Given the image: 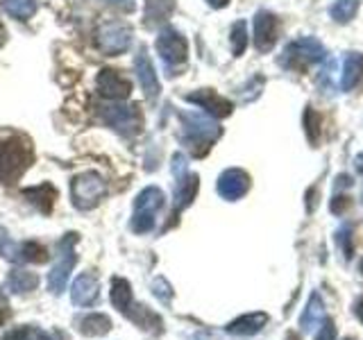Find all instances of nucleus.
Segmentation results:
<instances>
[{"instance_id": "nucleus-38", "label": "nucleus", "mask_w": 363, "mask_h": 340, "mask_svg": "<svg viewBox=\"0 0 363 340\" xmlns=\"http://www.w3.org/2000/svg\"><path fill=\"white\" fill-rule=\"evenodd\" d=\"M105 3H109L113 7H121L123 11H132L134 9V0H105Z\"/></svg>"}, {"instance_id": "nucleus-2", "label": "nucleus", "mask_w": 363, "mask_h": 340, "mask_svg": "<svg viewBox=\"0 0 363 340\" xmlns=\"http://www.w3.org/2000/svg\"><path fill=\"white\" fill-rule=\"evenodd\" d=\"M32 164V145L23 139L0 141V184H14Z\"/></svg>"}, {"instance_id": "nucleus-23", "label": "nucleus", "mask_w": 363, "mask_h": 340, "mask_svg": "<svg viewBox=\"0 0 363 340\" xmlns=\"http://www.w3.org/2000/svg\"><path fill=\"white\" fill-rule=\"evenodd\" d=\"M26 198L41 213H50L55 207V200H57V188L52 184H39V186L26 188Z\"/></svg>"}, {"instance_id": "nucleus-11", "label": "nucleus", "mask_w": 363, "mask_h": 340, "mask_svg": "<svg viewBox=\"0 0 363 340\" xmlns=\"http://www.w3.org/2000/svg\"><path fill=\"white\" fill-rule=\"evenodd\" d=\"M184 100L191 102V105L204 109V113L211 118H227L234 111L232 102L225 96L216 94L213 89H198V91H193V94H186Z\"/></svg>"}, {"instance_id": "nucleus-15", "label": "nucleus", "mask_w": 363, "mask_h": 340, "mask_svg": "<svg viewBox=\"0 0 363 340\" xmlns=\"http://www.w3.org/2000/svg\"><path fill=\"white\" fill-rule=\"evenodd\" d=\"M200 188V177L196 173H186L182 177H175V191H173V218H177V213L189 209L193 200L198 196Z\"/></svg>"}, {"instance_id": "nucleus-17", "label": "nucleus", "mask_w": 363, "mask_h": 340, "mask_svg": "<svg viewBox=\"0 0 363 340\" xmlns=\"http://www.w3.org/2000/svg\"><path fill=\"white\" fill-rule=\"evenodd\" d=\"M266 324H268V313L257 311V313H245L241 317H236V320H232L230 324L225 327V332L232 334V336L247 338V336L259 334Z\"/></svg>"}, {"instance_id": "nucleus-41", "label": "nucleus", "mask_w": 363, "mask_h": 340, "mask_svg": "<svg viewBox=\"0 0 363 340\" xmlns=\"http://www.w3.org/2000/svg\"><path fill=\"white\" fill-rule=\"evenodd\" d=\"M354 164H357V170H359V173L363 175V152L357 157V162H354Z\"/></svg>"}, {"instance_id": "nucleus-31", "label": "nucleus", "mask_w": 363, "mask_h": 340, "mask_svg": "<svg viewBox=\"0 0 363 340\" xmlns=\"http://www.w3.org/2000/svg\"><path fill=\"white\" fill-rule=\"evenodd\" d=\"M3 340H52L45 332H41V329L37 327H16V329H11V332L5 334Z\"/></svg>"}, {"instance_id": "nucleus-7", "label": "nucleus", "mask_w": 363, "mask_h": 340, "mask_svg": "<svg viewBox=\"0 0 363 340\" xmlns=\"http://www.w3.org/2000/svg\"><path fill=\"white\" fill-rule=\"evenodd\" d=\"M132 28L128 23H121V21H109V23H102L96 32V43H98V50L107 57H116L123 55L125 50L132 45Z\"/></svg>"}, {"instance_id": "nucleus-42", "label": "nucleus", "mask_w": 363, "mask_h": 340, "mask_svg": "<svg viewBox=\"0 0 363 340\" xmlns=\"http://www.w3.org/2000/svg\"><path fill=\"white\" fill-rule=\"evenodd\" d=\"M357 315L363 320V300H359V302H357Z\"/></svg>"}, {"instance_id": "nucleus-27", "label": "nucleus", "mask_w": 363, "mask_h": 340, "mask_svg": "<svg viewBox=\"0 0 363 340\" xmlns=\"http://www.w3.org/2000/svg\"><path fill=\"white\" fill-rule=\"evenodd\" d=\"M3 9L16 21H30L37 14V0H3Z\"/></svg>"}, {"instance_id": "nucleus-28", "label": "nucleus", "mask_w": 363, "mask_h": 340, "mask_svg": "<svg viewBox=\"0 0 363 340\" xmlns=\"http://www.w3.org/2000/svg\"><path fill=\"white\" fill-rule=\"evenodd\" d=\"M304 132H306V139H309V143L318 145V141H320V134H323V118L313 107H306V111H304Z\"/></svg>"}, {"instance_id": "nucleus-34", "label": "nucleus", "mask_w": 363, "mask_h": 340, "mask_svg": "<svg viewBox=\"0 0 363 340\" xmlns=\"http://www.w3.org/2000/svg\"><path fill=\"white\" fill-rule=\"evenodd\" d=\"M0 256L3 259H16V245L11 241L9 232L0 225Z\"/></svg>"}, {"instance_id": "nucleus-22", "label": "nucleus", "mask_w": 363, "mask_h": 340, "mask_svg": "<svg viewBox=\"0 0 363 340\" xmlns=\"http://www.w3.org/2000/svg\"><path fill=\"white\" fill-rule=\"evenodd\" d=\"M128 320H132L136 327H141V329H145V332H155V334H162V327H164V322H162V317H159L155 311H150L147 309L145 304H132V309L128 311Z\"/></svg>"}, {"instance_id": "nucleus-24", "label": "nucleus", "mask_w": 363, "mask_h": 340, "mask_svg": "<svg viewBox=\"0 0 363 340\" xmlns=\"http://www.w3.org/2000/svg\"><path fill=\"white\" fill-rule=\"evenodd\" d=\"M111 304H113V309H118L123 315H128V311L132 309L134 298H132V286L128 279H123V277L111 279Z\"/></svg>"}, {"instance_id": "nucleus-6", "label": "nucleus", "mask_w": 363, "mask_h": 340, "mask_svg": "<svg viewBox=\"0 0 363 340\" xmlns=\"http://www.w3.org/2000/svg\"><path fill=\"white\" fill-rule=\"evenodd\" d=\"M325 45L315 37H300L291 41L281 55V66L284 68H295V71H304L306 66L318 64L325 60Z\"/></svg>"}, {"instance_id": "nucleus-36", "label": "nucleus", "mask_w": 363, "mask_h": 340, "mask_svg": "<svg viewBox=\"0 0 363 340\" xmlns=\"http://www.w3.org/2000/svg\"><path fill=\"white\" fill-rule=\"evenodd\" d=\"M170 168H173V175H175V177H182V175H186V173H189V164H186V157L177 152V154L173 157V166H170Z\"/></svg>"}, {"instance_id": "nucleus-37", "label": "nucleus", "mask_w": 363, "mask_h": 340, "mask_svg": "<svg viewBox=\"0 0 363 340\" xmlns=\"http://www.w3.org/2000/svg\"><path fill=\"white\" fill-rule=\"evenodd\" d=\"M347 198H343V196H336L334 200H332V211L334 213H343V209H347Z\"/></svg>"}, {"instance_id": "nucleus-43", "label": "nucleus", "mask_w": 363, "mask_h": 340, "mask_svg": "<svg viewBox=\"0 0 363 340\" xmlns=\"http://www.w3.org/2000/svg\"><path fill=\"white\" fill-rule=\"evenodd\" d=\"M286 340H300V338L295 336V334H289V336H286Z\"/></svg>"}, {"instance_id": "nucleus-3", "label": "nucleus", "mask_w": 363, "mask_h": 340, "mask_svg": "<svg viewBox=\"0 0 363 340\" xmlns=\"http://www.w3.org/2000/svg\"><path fill=\"white\" fill-rule=\"evenodd\" d=\"M79 241V236L75 232L66 234L60 243H57V259L48 272V290L52 295H62L66 290V283L71 279V272L77 266V252L75 245Z\"/></svg>"}, {"instance_id": "nucleus-21", "label": "nucleus", "mask_w": 363, "mask_h": 340, "mask_svg": "<svg viewBox=\"0 0 363 340\" xmlns=\"http://www.w3.org/2000/svg\"><path fill=\"white\" fill-rule=\"evenodd\" d=\"M75 324H77V332L86 338H100V336H107L111 332V320L105 313L84 315V317H79Z\"/></svg>"}, {"instance_id": "nucleus-10", "label": "nucleus", "mask_w": 363, "mask_h": 340, "mask_svg": "<svg viewBox=\"0 0 363 340\" xmlns=\"http://www.w3.org/2000/svg\"><path fill=\"white\" fill-rule=\"evenodd\" d=\"M134 71H136V79H139L141 91L147 102H157L159 94H162V82H159L157 71H155V64L150 60L145 48H139L134 57Z\"/></svg>"}, {"instance_id": "nucleus-33", "label": "nucleus", "mask_w": 363, "mask_h": 340, "mask_svg": "<svg viewBox=\"0 0 363 340\" xmlns=\"http://www.w3.org/2000/svg\"><path fill=\"white\" fill-rule=\"evenodd\" d=\"M173 286L164 279V277H157L152 281V295L159 300V302H164V304H170V300H173Z\"/></svg>"}, {"instance_id": "nucleus-19", "label": "nucleus", "mask_w": 363, "mask_h": 340, "mask_svg": "<svg viewBox=\"0 0 363 340\" xmlns=\"http://www.w3.org/2000/svg\"><path fill=\"white\" fill-rule=\"evenodd\" d=\"M363 79V55L347 52L343 60V73H340V89L352 91Z\"/></svg>"}, {"instance_id": "nucleus-5", "label": "nucleus", "mask_w": 363, "mask_h": 340, "mask_svg": "<svg viewBox=\"0 0 363 340\" xmlns=\"http://www.w3.org/2000/svg\"><path fill=\"white\" fill-rule=\"evenodd\" d=\"M166 196L162 188L157 186H147L143 188L134 200V215H132V232L134 234H147L155 230V218L157 213L164 209Z\"/></svg>"}, {"instance_id": "nucleus-32", "label": "nucleus", "mask_w": 363, "mask_h": 340, "mask_svg": "<svg viewBox=\"0 0 363 340\" xmlns=\"http://www.w3.org/2000/svg\"><path fill=\"white\" fill-rule=\"evenodd\" d=\"M336 241H338V247H340V252H343V256L350 261L352 252H354V245H352V227L350 225H343L336 232Z\"/></svg>"}, {"instance_id": "nucleus-12", "label": "nucleus", "mask_w": 363, "mask_h": 340, "mask_svg": "<svg viewBox=\"0 0 363 340\" xmlns=\"http://www.w3.org/2000/svg\"><path fill=\"white\" fill-rule=\"evenodd\" d=\"M96 89H98V94L102 98H107V100H128L130 94H132V84H130V79L121 75L118 71H113V68H102V71L98 73L96 77Z\"/></svg>"}, {"instance_id": "nucleus-20", "label": "nucleus", "mask_w": 363, "mask_h": 340, "mask_svg": "<svg viewBox=\"0 0 363 340\" xmlns=\"http://www.w3.org/2000/svg\"><path fill=\"white\" fill-rule=\"evenodd\" d=\"M325 320V304L320 293H311L309 302H306L304 311L300 315V329L302 332H313L315 327H320Z\"/></svg>"}, {"instance_id": "nucleus-25", "label": "nucleus", "mask_w": 363, "mask_h": 340, "mask_svg": "<svg viewBox=\"0 0 363 340\" xmlns=\"http://www.w3.org/2000/svg\"><path fill=\"white\" fill-rule=\"evenodd\" d=\"M37 286H39V277L34 275V272L21 270V268L9 270V275H7V288L14 293V295L30 293V290H34Z\"/></svg>"}, {"instance_id": "nucleus-29", "label": "nucleus", "mask_w": 363, "mask_h": 340, "mask_svg": "<svg viewBox=\"0 0 363 340\" xmlns=\"http://www.w3.org/2000/svg\"><path fill=\"white\" fill-rule=\"evenodd\" d=\"M230 43H232V52L234 57H241L247 48V23L245 21H236L230 32Z\"/></svg>"}, {"instance_id": "nucleus-44", "label": "nucleus", "mask_w": 363, "mask_h": 340, "mask_svg": "<svg viewBox=\"0 0 363 340\" xmlns=\"http://www.w3.org/2000/svg\"><path fill=\"white\" fill-rule=\"evenodd\" d=\"M359 270H361V275H363V261H361V266H359Z\"/></svg>"}, {"instance_id": "nucleus-4", "label": "nucleus", "mask_w": 363, "mask_h": 340, "mask_svg": "<svg viewBox=\"0 0 363 340\" xmlns=\"http://www.w3.org/2000/svg\"><path fill=\"white\" fill-rule=\"evenodd\" d=\"M105 193H107V184L96 170H84V173H79L71 179V202L79 211L96 209L100 200L105 198Z\"/></svg>"}, {"instance_id": "nucleus-13", "label": "nucleus", "mask_w": 363, "mask_h": 340, "mask_svg": "<svg viewBox=\"0 0 363 340\" xmlns=\"http://www.w3.org/2000/svg\"><path fill=\"white\" fill-rule=\"evenodd\" d=\"M216 191L227 202L241 200L250 191V175L241 168H227L220 173L218 181H216Z\"/></svg>"}, {"instance_id": "nucleus-8", "label": "nucleus", "mask_w": 363, "mask_h": 340, "mask_svg": "<svg viewBox=\"0 0 363 340\" xmlns=\"http://www.w3.org/2000/svg\"><path fill=\"white\" fill-rule=\"evenodd\" d=\"M100 116L109 128H113L123 136H134L143 128V116L136 105H123V102H118V105H107V107H102Z\"/></svg>"}, {"instance_id": "nucleus-39", "label": "nucleus", "mask_w": 363, "mask_h": 340, "mask_svg": "<svg viewBox=\"0 0 363 340\" xmlns=\"http://www.w3.org/2000/svg\"><path fill=\"white\" fill-rule=\"evenodd\" d=\"M7 320H9V309H7L3 302H0V327H3Z\"/></svg>"}, {"instance_id": "nucleus-9", "label": "nucleus", "mask_w": 363, "mask_h": 340, "mask_svg": "<svg viewBox=\"0 0 363 340\" xmlns=\"http://www.w3.org/2000/svg\"><path fill=\"white\" fill-rule=\"evenodd\" d=\"M155 48H157V55L162 57V62L168 68L182 66L189 57V43L184 39V34L175 28H164L162 32H159L157 41H155Z\"/></svg>"}, {"instance_id": "nucleus-1", "label": "nucleus", "mask_w": 363, "mask_h": 340, "mask_svg": "<svg viewBox=\"0 0 363 340\" xmlns=\"http://www.w3.org/2000/svg\"><path fill=\"white\" fill-rule=\"evenodd\" d=\"M179 123H182L179 141L196 157L207 154L211 150V145L223 134L218 123H213L211 116H202L198 111H179Z\"/></svg>"}, {"instance_id": "nucleus-35", "label": "nucleus", "mask_w": 363, "mask_h": 340, "mask_svg": "<svg viewBox=\"0 0 363 340\" xmlns=\"http://www.w3.org/2000/svg\"><path fill=\"white\" fill-rule=\"evenodd\" d=\"M323 329H320V334L315 336V340H336V324H334V320H323V324H320Z\"/></svg>"}, {"instance_id": "nucleus-30", "label": "nucleus", "mask_w": 363, "mask_h": 340, "mask_svg": "<svg viewBox=\"0 0 363 340\" xmlns=\"http://www.w3.org/2000/svg\"><path fill=\"white\" fill-rule=\"evenodd\" d=\"M357 9H359V0H336L329 14H332L336 23H347L354 18Z\"/></svg>"}, {"instance_id": "nucleus-26", "label": "nucleus", "mask_w": 363, "mask_h": 340, "mask_svg": "<svg viewBox=\"0 0 363 340\" xmlns=\"http://www.w3.org/2000/svg\"><path fill=\"white\" fill-rule=\"evenodd\" d=\"M50 259L48 247L37 243V241H26L16 247V261H23V264H45Z\"/></svg>"}, {"instance_id": "nucleus-40", "label": "nucleus", "mask_w": 363, "mask_h": 340, "mask_svg": "<svg viewBox=\"0 0 363 340\" xmlns=\"http://www.w3.org/2000/svg\"><path fill=\"white\" fill-rule=\"evenodd\" d=\"M207 5L213 7V9H223V7L230 5V0H207Z\"/></svg>"}, {"instance_id": "nucleus-18", "label": "nucleus", "mask_w": 363, "mask_h": 340, "mask_svg": "<svg viewBox=\"0 0 363 340\" xmlns=\"http://www.w3.org/2000/svg\"><path fill=\"white\" fill-rule=\"evenodd\" d=\"M175 11V0H145L143 18L147 28H157L168 23V18Z\"/></svg>"}, {"instance_id": "nucleus-14", "label": "nucleus", "mask_w": 363, "mask_h": 340, "mask_svg": "<svg viewBox=\"0 0 363 340\" xmlns=\"http://www.w3.org/2000/svg\"><path fill=\"white\" fill-rule=\"evenodd\" d=\"M255 48L259 52H268L272 50V45H275L277 37H279V21L277 16L272 14V11H257L255 16Z\"/></svg>"}, {"instance_id": "nucleus-16", "label": "nucleus", "mask_w": 363, "mask_h": 340, "mask_svg": "<svg viewBox=\"0 0 363 340\" xmlns=\"http://www.w3.org/2000/svg\"><path fill=\"white\" fill-rule=\"evenodd\" d=\"M100 298V283L98 279L91 275V272H84L73 281L71 288V302L75 306H94Z\"/></svg>"}]
</instances>
